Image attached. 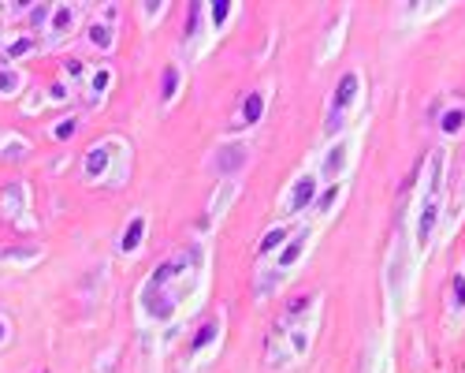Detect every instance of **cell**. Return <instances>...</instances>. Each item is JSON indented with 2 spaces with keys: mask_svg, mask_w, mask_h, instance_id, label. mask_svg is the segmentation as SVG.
I'll return each instance as SVG.
<instances>
[{
  "mask_svg": "<svg viewBox=\"0 0 465 373\" xmlns=\"http://www.w3.org/2000/svg\"><path fill=\"white\" fill-rule=\"evenodd\" d=\"M205 273H209V250L202 239H193L183 250L168 254L161 266L145 277V284L138 291L142 318L157 321V325L183 318L205 291Z\"/></svg>",
  "mask_w": 465,
  "mask_h": 373,
  "instance_id": "1",
  "label": "cell"
},
{
  "mask_svg": "<svg viewBox=\"0 0 465 373\" xmlns=\"http://www.w3.org/2000/svg\"><path fill=\"white\" fill-rule=\"evenodd\" d=\"M317 314H321V295H298L287 303V310L276 318V328L268 336V366L287 369L302 362L313 348L317 336Z\"/></svg>",
  "mask_w": 465,
  "mask_h": 373,
  "instance_id": "2",
  "label": "cell"
},
{
  "mask_svg": "<svg viewBox=\"0 0 465 373\" xmlns=\"http://www.w3.org/2000/svg\"><path fill=\"white\" fill-rule=\"evenodd\" d=\"M443 179H447V154L443 149H432L429 172H424V183H420V198H417V220H413V236H417L420 250H429L436 224L443 217Z\"/></svg>",
  "mask_w": 465,
  "mask_h": 373,
  "instance_id": "3",
  "label": "cell"
},
{
  "mask_svg": "<svg viewBox=\"0 0 465 373\" xmlns=\"http://www.w3.org/2000/svg\"><path fill=\"white\" fill-rule=\"evenodd\" d=\"M361 101V71H342V79L335 83L331 94V108H328V120H324V135L339 138V131L351 124V112Z\"/></svg>",
  "mask_w": 465,
  "mask_h": 373,
  "instance_id": "4",
  "label": "cell"
},
{
  "mask_svg": "<svg viewBox=\"0 0 465 373\" xmlns=\"http://www.w3.org/2000/svg\"><path fill=\"white\" fill-rule=\"evenodd\" d=\"M309 243H313V232L309 228H302V232H294L280 250H276V261L268 266L264 273H261V280H257V295H264V291H276L280 287V280H287V273L298 266V261L305 257V250H309Z\"/></svg>",
  "mask_w": 465,
  "mask_h": 373,
  "instance_id": "5",
  "label": "cell"
},
{
  "mask_svg": "<svg viewBox=\"0 0 465 373\" xmlns=\"http://www.w3.org/2000/svg\"><path fill=\"white\" fill-rule=\"evenodd\" d=\"M0 213H5L19 232L34 228V217H30V183H23V179L8 183L5 191H0Z\"/></svg>",
  "mask_w": 465,
  "mask_h": 373,
  "instance_id": "6",
  "label": "cell"
},
{
  "mask_svg": "<svg viewBox=\"0 0 465 373\" xmlns=\"http://www.w3.org/2000/svg\"><path fill=\"white\" fill-rule=\"evenodd\" d=\"M213 172L216 176H223V179H235L246 165H250V146L246 142H223V146H216L213 149Z\"/></svg>",
  "mask_w": 465,
  "mask_h": 373,
  "instance_id": "7",
  "label": "cell"
},
{
  "mask_svg": "<svg viewBox=\"0 0 465 373\" xmlns=\"http://www.w3.org/2000/svg\"><path fill=\"white\" fill-rule=\"evenodd\" d=\"M406 284H410V247L406 243H395L391 261H387V287H391L395 310L406 307Z\"/></svg>",
  "mask_w": 465,
  "mask_h": 373,
  "instance_id": "8",
  "label": "cell"
},
{
  "mask_svg": "<svg viewBox=\"0 0 465 373\" xmlns=\"http://www.w3.org/2000/svg\"><path fill=\"white\" fill-rule=\"evenodd\" d=\"M79 15H83V8H79V5H53L49 23H45V42H49V45L67 42L71 30L79 26Z\"/></svg>",
  "mask_w": 465,
  "mask_h": 373,
  "instance_id": "9",
  "label": "cell"
},
{
  "mask_svg": "<svg viewBox=\"0 0 465 373\" xmlns=\"http://www.w3.org/2000/svg\"><path fill=\"white\" fill-rule=\"evenodd\" d=\"M317 176L313 172H305V176H298L291 186H287V195H283V213L291 217V213H302V209H309V206H313L317 202Z\"/></svg>",
  "mask_w": 465,
  "mask_h": 373,
  "instance_id": "10",
  "label": "cell"
},
{
  "mask_svg": "<svg viewBox=\"0 0 465 373\" xmlns=\"http://www.w3.org/2000/svg\"><path fill=\"white\" fill-rule=\"evenodd\" d=\"M120 146H124V142L104 138V142H97L90 154L83 157V172H86L90 183H101V179L108 176V168H112V161H115V149H120Z\"/></svg>",
  "mask_w": 465,
  "mask_h": 373,
  "instance_id": "11",
  "label": "cell"
},
{
  "mask_svg": "<svg viewBox=\"0 0 465 373\" xmlns=\"http://www.w3.org/2000/svg\"><path fill=\"white\" fill-rule=\"evenodd\" d=\"M351 157H354V142H351V138H335V142H331V149L324 154L321 176H324L328 183H339V179H342V172L351 168Z\"/></svg>",
  "mask_w": 465,
  "mask_h": 373,
  "instance_id": "12",
  "label": "cell"
},
{
  "mask_svg": "<svg viewBox=\"0 0 465 373\" xmlns=\"http://www.w3.org/2000/svg\"><path fill=\"white\" fill-rule=\"evenodd\" d=\"M239 198V179H223V186L216 191V198H213V206H209V213H205V224H213L216 217H223L227 213V206Z\"/></svg>",
  "mask_w": 465,
  "mask_h": 373,
  "instance_id": "13",
  "label": "cell"
},
{
  "mask_svg": "<svg viewBox=\"0 0 465 373\" xmlns=\"http://www.w3.org/2000/svg\"><path fill=\"white\" fill-rule=\"evenodd\" d=\"M86 37H90V45H97L101 53H108L112 45H115V23H108V19H90V30H86Z\"/></svg>",
  "mask_w": 465,
  "mask_h": 373,
  "instance_id": "14",
  "label": "cell"
},
{
  "mask_svg": "<svg viewBox=\"0 0 465 373\" xmlns=\"http://www.w3.org/2000/svg\"><path fill=\"white\" fill-rule=\"evenodd\" d=\"M26 154H30V142L26 138H19V135H5V138H0V161L19 165V161H26Z\"/></svg>",
  "mask_w": 465,
  "mask_h": 373,
  "instance_id": "15",
  "label": "cell"
},
{
  "mask_svg": "<svg viewBox=\"0 0 465 373\" xmlns=\"http://www.w3.org/2000/svg\"><path fill=\"white\" fill-rule=\"evenodd\" d=\"M26 83V75L15 64H0V97H15Z\"/></svg>",
  "mask_w": 465,
  "mask_h": 373,
  "instance_id": "16",
  "label": "cell"
},
{
  "mask_svg": "<svg viewBox=\"0 0 465 373\" xmlns=\"http://www.w3.org/2000/svg\"><path fill=\"white\" fill-rule=\"evenodd\" d=\"M108 83H112V67H97V71H90V83H86V90H94V94H90V105H101V101H104Z\"/></svg>",
  "mask_w": 465,
  "mask_h": 373,
  "instance_id": "17",
  "label": "cell"
},
{
  "mask_svg": "<svg viewBox=\"0 0 465 373\" xmlns=\"http://www.w3.org/2000/svg\"><path fill=\"white\" fill-rule=\"evenodd\" d=\"M142 236H145V217L138 213V217L127 224V232H124V239H120V250H124V254H134V250L142 247Z\"/></svg>",
  "mask_w": 465,
  "mask_h": 373,
  "instance_id": "18",
  "label": "cell"
},
{
  "mask_svg": "<svg viewBox=\"0 0 465 373\" xmlns=\"http://www.w3.org/2000/svg\"><path fill=\"white\" fill-rule=\"evenodd\" d=\"M220 325H223V318H220V314H216L213 321H205V325L198 328V336H193V348H190V351H193V355H202V348H205V344H216V340H220Z\"/></svg>",
  "mask_w": 465,
  "mask_h": 373,
  "instance_id": "19",
  "label": "cell"
},
{
  "mask_svg": "<svg viewBox=\"0 0 465 373\" xmlns=\"http://www.w3.org/2000/svg\"><path fill=\"white\" fill-rule=\"evenodd\" d=\"M37 49V42H34V37L30 34H23V37H12V42L5 45V60H23L26 53H34Z\"/></svg>",
  "mask_w": 465,
  "mask_h": 373,
  "instance_id": "20",
  "label": "cell"
},
{
  "mask_svg": "<svg viewBox=\"0 0 465 373\" xmlns=\"http://www.w3.org/2000/svg\"><path fill=\"white\" fill-rule=\"evenodd\" d=\"M261 112H264V94L257 90V94H250V97L242 101V124H257Z\"/></svg>",
  "mask_w": 465,
  "mask_h": 373,
  "instance_id": "21",
  "label": "cell"
},
{
  "mask_svg": "<svg viewBox=\"0 0 465 373\" xmlns=\"http://www.w3.org/2000/svg\"><path fill=\"white\" fill-rule=\"evenodd\" d=\"M179 83H183V71L172 64L168 71H164V83H161V97L164 101H175V94H179Z\"/></svg>",
  "mask_w": 465,
  "mask_h": 373,
  "instance_id": "22",
  "label": "cell"
},
{
  "mask_svg": "<svg viewBox=\"0 0 465 373\" xmlns=\"http://www.w3.org/2000/svg\"><path fill=\"white\" fill-rule=\"evenodd\" d=\"M287 239H291V232H287V228H272V232H268V236L261 239V254H276Z\"/></svg>",
  "mask_w": 465,
  "mask_h": 373,
  "instance_id": "23",
  "label": "cell"
},
{
  "mask_svg": "<svg viewBox=\"0 0 465 373\" xmlns=\"http://www.w3.org/2000/svg\"><path fill=\"white\" fill-rule=\"evenodd\" d=\"M440 127H443V135H458L465 127V108H450L447 116L440 120Z\"/></svg>",
  "mask_w": 465,
  "mask_h": 373,
  "instance_id": "24",
  "label": "cell"
},
{
  "mask_svg": "<svg viewBox=\"0 0 465 373\" xmlns=\"http://www.w3.org/2000/svg\"><path fill=\"white\" fill-rule=\"evenodd\" d=\"M339 195H342V183H331V186H328V195H321V198H317V213H321V217H324V213H331V206L339 202Z\"/></svg>",
  "mask_w": 465,
  "mask_h": 373,
  "instance_id": "25",
  "label": "cell"
},
{
  "mask_svg": "<svg viewBox=\"0 0 465 373\" xmlns=\"http://www.w3.org/2000/svg\"><path fill=\"white\" fill-rule=\"evenodd\" d=\"M202 15H205L202 5H193V8H190V19H186V42H193V37L202 34Z\"/></svg>",
  "mask_w": 465,
  "mask_h": 373,
  "instance_id": "26",
  "label": "cell"
},
{
  "mask_svg": "<svg viewBox=\"0 0 465 373\" xmlns=\"http://www.w3.org/2000/svg\"><path fill=\"white\" fill-rule=\"evenodd\" d=\"M209 15H213V30H220V26H223V19L231 15V5H227V0H216V5L209 8Z\"/></svg>",
  "mask_w": 465,
  "mask_h": 373,
  "instance_id": "27",
  "label": "cell"
},
{
  "mask_svg": "<svg viewBox=\"0 0 465 373\" xmlns=\"http://www.w3.org/2000/svg\"><path fill=\"white\" fill-rule=\"evenodd\" d=\"M74 131H79V120H74V116H67L64 124H56V127H53V138H60V142H64V138H71Z\"/></svg>",
  "mask_w": 465,
  "mask_h": 373,
  "instance_id": "28",
  "label": "cell"
},
{
  "mask_svg": "<svg viewBox=\"0 0 465 373\" xmlns=\"http://www.w3.org/2000/svg\"><path fill=\"white\" fill-rule=\"evenodd\" d=\"M450 287H454V310H465V277H454Z\"/></svg>",
  "mask_w": 465,
  "mask_h": 373,
  "instance_id": "29",
  "label": "cell"
},
{
  "mask_svg": "<svg viewBox=\"0 0 465 373\" xmlns=\"http://www.w3.org/2000/svg\"><path fill=\"white\" fill-rule=\"evenodd\" d=\"M49 97H53V101H56V105H64V101H71V86H67V83H56V86H53V94H49Z\"/></svg>",
  "mask_w": 465,
  "mask_h": 373,
  "instance_id": "30",
  "label": "cell"
},
{
  "mask_svg": "<svg viewBox=\"0 0 465 373\" xmlns=\"http://www.w3.org/2000/svg\"><path fill=\"white\" fill-rule=\"evenodd\" d=\"M12 340V321L5 318V314H0V348H5Z\"/></svg>",
  "mask_w": 465,
  "mask_h": 373,
  "instance_id": "31",
  "label": "cell"
},
{
  "mask_svg": "<svg viewBox=\"0 0 465 373\" xmlns=\"http://www.w3.org/2000/svg\"><path fill=\"white\" fill-rule=\"evenodd\" d=\"M369 373H387V358H383V355H376V358H372V366H369Z\"/></svg>",
  "mask_w": 465,
  "mask_h": 373,
  "instance_id": "32",
  "label": "cell"
},
{
  "mask_svg": "<svg viewBox=\"0 0 465 373\" xmlns=\"http://www.w3.org/2000/svg\"><path fill=\"white\" fill-rule=\"evenodd\" d=\"M142 12H145V19H157V15H161V12H164V5H145V8H142Z\"/></svg>",
  "mask_w": 465,
  "mask_h": 373,
  "instance_id": "33",
  "label": "cell"
}]
</instances>
